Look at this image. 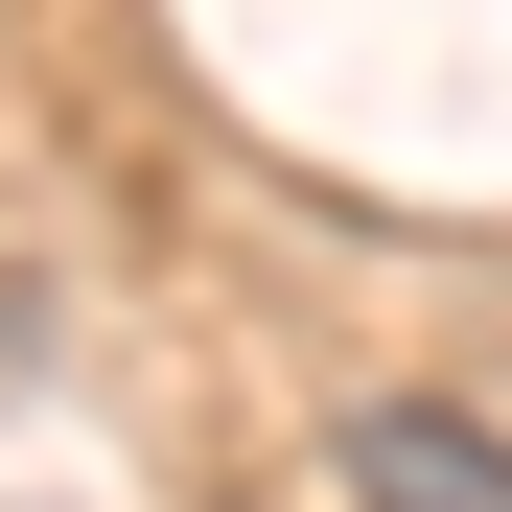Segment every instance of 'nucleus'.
<instances>
[{
	"label": "nucleus",
	"instance_id": "obj_1",
	"mask_svg": "<svg viewBox=\"0 0 512 512\" xmlns=\"http://www.w3.org/2000/svg\"><path fill=\"white\" fill-rule=\"evenodd\" d=\"M350 512H512V443H466V419L373 396V419H350Z\"/></svg>",
	"mask_w": 512,
	"mask_h": 512
}]
</instances>
